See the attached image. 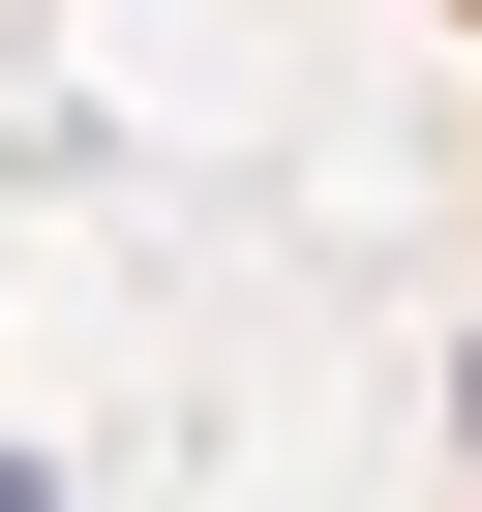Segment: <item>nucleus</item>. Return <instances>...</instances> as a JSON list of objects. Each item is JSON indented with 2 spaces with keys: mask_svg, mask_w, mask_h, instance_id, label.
I'll list each match as a JSON object with an SVG mask.
<instances>
[{
  "mask_svg": "<svg viewBox=\"0 0 482 512\" xmlns=\"http://www.w3.org/2000/svg\"><path fill=\"white\" fill-rule=\"evenodd\" d=\"M0 512H61V482H31V452H0Z\"/></svg>",
  "mask_w": 482,
  "mask_h": 512,
  "instance_id": "nucleus-1",
  "label": "nucleus"
}]
</instances>
